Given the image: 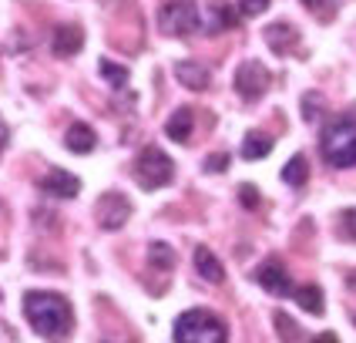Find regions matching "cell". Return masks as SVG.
Instances as JSON below:
<instances>
[{
	"label": "cell",
	"instance_id": "cell-1",
	"mask_svg": "<svg viewBox=\"0 0 356 343\" xmlns=\"http://www.w3.org/2000/svg\"><path fill=\"white\" fill-rule=\"evenodd\" d=\"M24 313H27L31 326L44 340L64 343L71 337L74 317H71V303L64 300L60 293H40V289L24 293Z\"/></svg>",
	"mask_w": 356,
	"mask_h": 343
},
{
	"label": "cell",
	"instance_id": "cell-2",
	"mask_svg": "<svg viewBox=\"0 0 356 343\" xmlns=\"http://www.w3.org/2000/svg\"><path fill=\"white\" fill-rule=\"evenodd\" d=\"M319 152L333 168H353L356 165V108L343 111L330 121L319 135Z\"/></svg>",
	"mask_w": 356,
	"mask_h": 343
},
{
	"label": "cell",
	"instance_id": "cell-3",
	"mask_svg": "<svg viewBox=\"0 0 356 343\" xmlns=\"http://www.w3.org/2000/svg\"><path fill=\"white\" fill-rule=\"evenodd\" d=\"M175 343H229V330L209 310H185L175 323Z\"/></svg>",
	"mask_w": 356,
	"mask_h": 343
},
{
	"label": "cell",
	"instance_id": "cell-4",
	"mask_svg": "<svg viewBox=\"0 0 356 343\" xmlns=\"http://www.w3.org/2000/svg\"><path fill=\"white\" fill-rule=\"evenodd\" d=\"M159 27L168 38H192L202 27V14L192 0H168L159 10Z\"/></svg>",
	"mask_w": 356,
	"mask_h": 343
},
{
	"label": "cell",
	"instance_id": "cell-5",
	"mask_svg": "<svg viewBox=\"0 0 356 343\" xmlns=\"http://www.w3.org/2000/svg\"><path fill=\"white\" fill-rule=\"evenodd\" d=\"M172 175H175V165H172V159L161 148L148 145V148L138 152V159H135V179H138L141 189H148V192L161 189V185L172 182Z\"/></svg>",
	"mask_w": 356,
	"mask_h": 343
},
{
	"label": "cell",
	"instance_id": "cell-6",
	"mask_svg": "<svg viewBox=\"0 0 356 343\" xmlns=\"http://www.w3.org/2000/svg\"><path fill=\"white\" fill-rule=\"evenodd\" d=\"M95 216H98V225L104 232H118L121 225L131 216V202L124 199L121 192H104L95 205Z\"/></svg>",
	"mask_w": 356,
	"mask_h": 343
},
{
	"label": "cell",
	"instance_id": "cell-7",
	"mask_svg": "<svg viewBox=\"0 0 356 343\" xmlns=\"http://www.w3.org/2000/svg\"><path fill=\"white\" fill-rule=\"evenodd\" d=\"M269 71L259 64V61H242L236 71V91L242 95L245 101H256L269 91Z\"/></svg>",
	"mask_w": 356,
	"mask_h": 343
},
{
	"label": "cell",
	"instance_id": "cell-8",
	"mask_svg": "<svg viewBox=\"0 0 356 343\" xmlns=\"http://www.w3.org/2000/svg\"><path fill=\"white\" fill-rule=\"evenodd\" d=\"M38 189L44 196H54V199H74L81 192V179L71 175V172H64V168H51V172L38 182Z\"/></svg>",
	"mask_w": 356,
	"mask_h": 343
},
{
	"label": "cell",
	"instance_id": "cell-9",
	"mask_svg": "<svg viewBox=\"0 0 356 343\" xmlns=\"http://www.w3.org/2000/svg\"><path fill=\"white\" fill-rule=\"evenodd\" d=\"M256 280L262 289H269V293H276V296H293V282H289V273H286V266L279 260H269V262H262L259 266V273H256Z\"/></svg>",
	"mask_w": 356,
	"mask_h": 343
},
{
	"label": "cell",
	"instance_id": "cell-10",
	"mask_svg": "<svg viewBox=\"0 0 356 343\" xmlns=\"http://www.w3.org/2000/svg\"><path fill=\"white\" fill-rule=\"evenodd\" d=\"M51 47H54L58 58H74L81 47H84V31H81L78 24H60L58 31H54Z\"/></svg>",
	"mask_w": 356,
	"mask_h": 343
},
{
	"label": "cell",
	"instance_id": "cell-11",
	"mask_svg": "<svg viewBox=\"0 0 356 343\" xmlns=\"http://www.w3.org/2000/svg\"><path fill=\"white\" fill-rule=\"evenodd\" d=\"M262 34H266V44H269L276 54H289V51L299 47V31L293 24H269Z\"/></svg>",
	"mask_w": 356,
	"mask_h": 343
},
{
	"label": "cell",
	"instance_id": "cell-12",
	"mask_svg": "<svg viewBox=\"0 0 356 343\" xmlns=\"http://www.w3.org/2000/svg\"><path fill=\"white\" fill-rule=\"evenodd\" d=\"M175 78L185 84V88H192V91H205L209 88V81H212V74H209V67L205 64H198V61H178L175 64Z\"/></svg>",
	"mask_w": 356,
	"mask_h": 343
},
{
	"label": "cell",
	"instance_id": "cell-13",
	"mask_svg": "<svg viewBox=\"0 0 356 343\" xmlns=\"http://www.w3.org/2000/svg\"><path fill=\"white\" fill-rule=\"evenodd\" d=\"M238 10H232V7H225V3H216L209 14H205V20H202V27H205V34H222V31H232L238 24Z\"/></svg>",
	"mask_w": 356,
	"mask_h": 343
},
{
	"label": "cell",
	"instance_id": "cell-14",
	"mask_svg": "<svg viewBox=\"0 0 356 343\" xmlns=\"http://www.w3.org/2000/svg\"><path fill=\"white\" fill-rule=\"evenodd\" d=\"M95 128L91 125H84V121H78V125H71L67 128V135H64V145H67V152H74V155H88V152H95Z\"/></svg>",
	"mask_w": 356,
	"mask_h": 343
},
{
	"label": "cell",
	"instance_id": "cell-15",
	"mask_svg": "<svg viewBox=\"0 0 356 343\" xmlns=\"http://www.w3.org/2000/svg\"><path fill=\"white\" fill-rule=\"evenodd\" d=\"M195 269H198V276H202V280H209V282L225 280V266L216 260V253H212L209 246H198L195 249Z\"/></svg>",
	"mask_w": 356,
	"mask_h": 343
},
{
	"label": "cell",
	"instance_id": "cell-16",
	"mask_svg": "<svg viewBox=\"0 0 356 343\" xmlns=\"http://www.w3.org/2000/svg\"><path fill=\"white\" fill-rule=\"evenodd\" d=\"M192 125H195V111L192 108H178L175 115L165 121V135L172 141H188L192 138Z\"/></svg>",
	"mask_w": 356,
	"mask_h": 343
},
{
	"label": "cell",
	"instance_id": "cell-17",
	"mask_svg": "<svg viewBox=\"0 0 356 343\" xmlns=\"http://www.w3.org/2000/svg\"><path fill=\"white\" fill-rule=\"evenodd\" d=\"M293 300H296L306 313H313V317H323V310H326V303H323V289L313 286V282L296 286V289H293Z\"/></svg>",
	"mask_w": 356,
	"mask_h": 343
},
{
	"label": "cell",
	"instance_id": "cell-18",
	"mask_svg": "<svg viewBox=\"0 0 356 343\" xmlns=\"http://www.w3.org/2000/svg\"><path fill=\"white\" fill-rule=\"evenodd\" d=\"M273 152V138L269 135H262V131H249L245 141H242V159L256 161V159H266Z\"/></svg>",
	"mask_w": 356,
	"mask_h": 343
},
{
	"label": "cell",
	"instance_id": "cell-19",
	"mask_svg": "<svg viewBox=\"0 0 356 343\" xmlns=\"http://www.w3.org/2000/svg\"><path fill=\"white\" fill-rule=\"evenodd\" d=\"M309 179V165H306V155H293V159L282 165V182L293 185V189H302Z\"/></svg>",
	"mask_w": 356,
	"mask_h": 343
},
{
	"label": "cell",
	"instance_id": "cell-20",
	"mask_svg": "<svg viewBox=\"0 0 356 343\" xmlns=\"http://www.w3.org/2000/svg\"><path fill=\"white\" fill-rule=\"evenodd\" d=\"M148 262L161 273H168V269H175V249L168 242H152L148 246Z\"/></svg>",
	"mask_w": 356,
	"mask_h": 343
},
{
	"label": "cell",
	"instance_id": "cell-21",
	"mask_svg": "<svg viewBox=\"0 0 356 343\" xmlns=\"http://www.w3.org/2000/svg\"><path fill=\"white\" fill-rule=\"evenodd\" d=\"M98 71H101V78L108 81V84H111L115 91H121V88L128 84V67H118L115 61H101Z\"/></svg>",
	"mask_w": 356,
	"mask_h": 343
},
{
	"label": "cell",
	"instance_id": "cell-22",
	"mask_svg": "<svg viewBox=\"0 0 356 343\" xmlns=\"http://www.w3.org/2000/svg\"><path fill=\"white\" fill-rule=\"evenodd\" d=\"M273 320H276V333L282 337V340H286V343H299V326H296V320H293V317H286V313L279 310Z\"/></svg>",
	"mask_w": 356,
	"mask_h": 343
},
{
	"label": "cell",
	"instance_id": "cell-23",
	"mask_svg": "<svg viewBox=\"0 0 356 343\" xmlns=\"http://www.w3.org/2000/svg\"><path fill=\"white\" fill-rule=\"evenodd\" d=\"M319 108H323V95H313V91H306V95H302V118H306V121H316L319 115H323Z\"/></svg>",
	"mask_w": 356,
	"mask_h": 343
},
{
	"label": "cell",
	"instance_id": "cell-24",
	"mask_svg": "<svg viewBox=\"0 0 356 343\" xmlns=\"http://www.w3.org/2000/svg\"><path fill=\"white\" fill-rule=\"evenodd\" d=\"M269 10V0H238V14L242 17H259Z\"/></svg>",
	"mask_w": 356,
	"mask_h": 343
},
{
	"label": "cell",
	"instance_id": "cell-25",
	"mask_svg": "<svg viewBox=\"0 0 356 343\" xmlns=\"http://www.w3.org/2000/svg\"><path fill=\"white\" fill-rule=\"evenodd\" d=\"M339 232H343L346 239L356 242V209H346V212L339 216Z\"/></svg>",
	"mask_w": 356,
	"mask_h": 343
},
{
	"label": "cell",
	"instance_id": "cell-26",
	"mask_svg": "<svg viewBox=\"0 0 356 343\" xmlns=\"http://www.w3.org/2000/svg\"><path fill=\"white\" fill-rule=\"evenodd\" d=\"M238 202H242L245 209H259V192H256V185H238Z\"/></svg>",
	"mask_w": 356,
	"mask_h": 343
},
{
	"label": "cell",
	"instance_id": "cell-27",
	"mask_svg": "<svg viewBox=\"0 0 356 343\" xmlns=\"http://www.w3.org/2000/svg\"><path fill=\"white\" fill-rule=\"evenodd\" d=\"M202 165H205V172L218 175V172H225V165H229V155H225V152H218V155H209V159L202 161Z\"/></svg>",
	"mask_w": 356,
	"mask_h": 343
},
{
	"label": "cell",
	"instance_id": "cell-28",
	"mask_svg": "<svg viewBox=\"0 0 356 343\" xmlns=\"http://www.w3.org/2000/svg\"><path fill=\"white\" fill-rule=\"evenodd\" d=\"M302 3H306V7L313 10V14H319L323 20L333 17V7H330V0H302Z\"/></svg>",
	"mask_w": 356,
	"mask_h": 343
},
{
	"label": "cell",
	"instance_id": "cell-29",
	"mask_svg": "<svg viewBox=\"0 0 356 343\" xmlns=\"http://www.w3.org/2000/svg\"><path fill=\"white\" fill-rule=\"evenodd\" d=\"M7 145H10V128H7V125L0 121V152H3Z\"/></svg>",
	"mask_w": 356,
	"mask_h": 343
},
{
	"label": "cell",
	"instance_id": "cell-30",
	"mask_svg": "<svg viewBox=\"0 0 356 343\" xmlns=\"http://www.w3.org/2000/svg\"><path fill=\"white\" fill-rule=\"evenodd\" d=\"M313 343H339V340H337V333H319Z\"/></svg>",
	"mask_w": 356,
	"mask_h": 343
},
{
	"label": "cell",
	"instance_id": "cell-31",
	"mask_svg": "<svg viewBox=\"0 0 356 343\" xmlns=\"http://www.w3.org/2000/svg\"><path fill=\"white\" fill-rule=\"evenodd\" d=\"M350 286H353V289H356V273H350Z\"/></svg>",
	"mask_w": 356,
	"mask_h": 343
},
{
	"label": "cell",
	"instance_id": "cell-32",
	"mask_svg": "<svg viewBox=\"0 0 356 343\" xmlns=\"http://www.w3.org/2000/svg\"><path fill=\"white\" fill-rule=\"evenodd\" d=\"M353 323H356V317H353Z\"/></svg>",
	"mask_w": 356,
	"mask_h": 343
}]
</instances>
